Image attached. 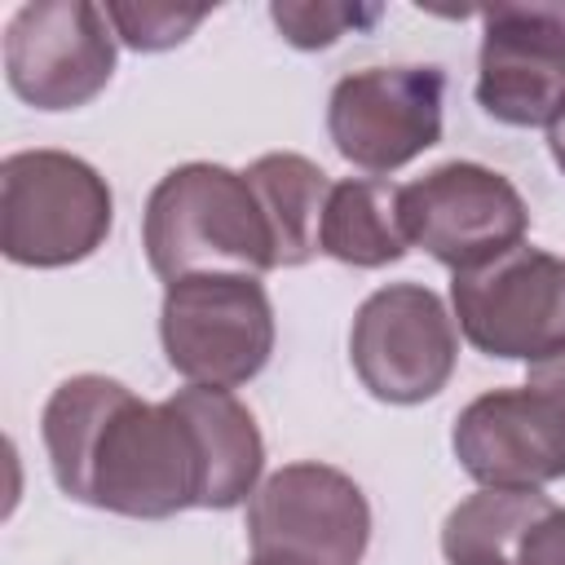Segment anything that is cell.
Here are the masks:
<instances>
[{"instance_id": "e0dca14e", "label": "cell", "mask_w": 565, "mask_h": 565, "mask_svg": "<svg viewBox=\"0 0 565 565\" xmlns=\"http://www.w3.org/2000/svg\"><path fill=\"white\" fill-rule=\"evenodd\" d=\"M269 18L274 26L282 31L287 44L296 49H327L335 44L344 31H358V26H371L380 18L375 4H331V0H309V4H269Z\"/></svg>"}, {"instance_id": "6da1fadb", "label": "cell", "mask_w": 565, "mask_h": 565, "mask_svg": "<svg viewBox=\"0 0 565 565\" xmlns=\"http://www.w3.org/2000/svg\"><path fill=\"white\" fill-rule=\"evenodd\" d=\"M44 450L66 499L159 521L207 503L199 433L177 397L141 402L119 380L71 375L44 402Z\"/></svg>"}, {"instance_id": "44dd1931", "label": "cell", "mask_w": 565, "mask_h": 565, "mask_svg": "<svg viewBox=\"0 0 565 565\" xmlns=\"http://www.w3.org/2000/svg\"><path fill=\"white\" fill-rule=\"evenodd\" d=\"M547 150H552L556 168L565 172V110H561V115H556V124L547 128Z\"/></svg>"}, {"instance_id": "7a4b0ae2", "label": "cell", "mask_w": 565, "mask_h": 565, "mask_svg": "<svg viewBox=\"0 0 565 565\" xmlns=\"http://www.w3.org/2000/svg\"><path fill=\"white\" fill-rule=\"evenodd\" d=\"M146 260L163 282L190 274L274 269V238L243 172L221 163H181L146 199Z\"/></svg>"}, {"instance_id": "4fadbf2b", "label": "cell", "mask_w": 565, "mask_h": 565, "mask_svg": "<svg viewBox=\"0 0 565 565\" xmlns=\"http://www.w3.org/2000/svg\"><path fill=\"white\" fill-rule=\"evenodd\" d=\"M172 397L190 415L199 446H203V463H207V503L203 508H216V512L238 508L256 490V477L265 463V441H260L252 411L230 388H207V384L177 388Z\"/></svg>"}, {"instance_id": "7402d4cb", "label": "cell", "mask_w": 565, "mask_h": 565, "mask_svg": "<svg viewBox=\"0 0 565 565\" xmlns=\"http://www.w3.org/2000/svg\"><path fill=\"white\" fill-rule=\"evenodd\" d=\"M252 565H269V561H252Z\"/></svg>"}, {"instance_id": "8fae6325", "label": "cell", "mask_w": 565, "mask_h": 565, "mask_svg": "<svg viewBox=\"0 0 565 565\" xmlns=\"http://www.w3.org/2000/svg\"><path fill=\"white\" fill-rule=\"evenodd\" d=\"M437 66H366L344 75L327 102L331 146L366 172H393L441 141Z\"/></svg>"}, {"instance_id": "8992f818", "label": "cell", "mask_w": 565, "mask_h": 565, "mask_svg": "<svg viewBox=\"0 0 565 565\" xmlns=\"http://www.w3.org/2000/svg\"><path fill=\"white\" fill-rule=\"evenodd\" d=\"M459 331L490 358L543 362L565 353V260L516 243L512 252L459 269L450 282Z\"/></svg>"}, {"instance_id": "9c48e42d", "label": "cell", "mask_w": 565, "mask_h": 565, "mask_svg": "<svg viewBox=\"0 0 565 565\" xmlns=\"http://www.w3.org/2000/svg\"><path fill=\"white\" fill-rule=\"evenodd\" d=\"M402 216L411 247H424L450 274L512 252L530 230L516 185L503 172L463 159L402 185Z\"/></svg>"}, {"instance_id": "277c9868", "label": "cell", "mask_w": 565, "mask_h": 565, "mask_svg": "<svg viewBox=\"0 0 565 565\" xmlns=\"http://www.w3.org/2000/svg\"><path fill=\"white\" fill-rule=\"evenodd\" d=\"M159 340L190 384L234 388L274 353V305L252 274H190L163 291Z\"/></svg>"}, {"instance_id": "5bb4252c", "label": "cell", "mask_w": 565, "mask_h": 565, "mask_svg": "<svg viewBox=\"0 0 565 565\" xmlns=\"http://www.w3.org/2000/svg\"><path fill=\"white\" fill-rule=\"evenodd\" d=\"M318 247L358 269H380L406 256V216H402V185L384 177H349L331 185Z\"/></svg>"}, {"instance_id": "ba28073f", "label": "cell", "mask_w": 565, "mask_h": 565, "mask_svg": "<svg viewBox=\"0 0 565 565\" xmlns=\"http://www.w3.org/2000/svg\"><path fill=\"white\" fill-rule=\"evenodd\" d=\"M9 88L35 110H75L115 75V26L88 0H31L4 26Z\"/></svg>"}, {"instance_id": "3957f363", "label": "cell", "mask_w": 565, "mask_h": 565, "mask_svg": "<svg viewBox=\"0 0 565 565\" xmlns=\"http://www.w3.org/2000/svg\"><path fill=\"white\" fill-rule=\"evenodd\" d=\"M115 221L106 177L66 150H18L0 163V247L13 265L57 269L93 256Z\"/></svg>"}, {"instance_id": "d6986e66", "label": "cell", "mask_w": 565, "mask_h": 565, "mask_svg": "<svg viewBox=\"0 0 565 565\" xmlns=\"http://www.w3.org/2000/svg\"><path fill=\"white\" fill-rule=\"evenodd\" d=\"M508 565H565V508L547 499L521 530Z\"/></svg>"}, {"instance_id": "9a60e30c", "label": "cell", "mask_w": 565, "mask_h": 565, "mask_svg": "<svg viewBox=\"0 0 565 565\" xmlns=\"http://www.w3.org/2000/svg\"><path fill=\"white\" fill-rule=\"evenodd\" d=\"M243 177H247V185L265 212V225L274 238V269L278 265H305L313 252H322L318 234H322L331 181L313 159L278 150V154H260Z\"/></svg>"}, {"instance_id": "2e32d148", "label": "cell", "mask_w": 565, "mask_h": 565, "mask_svg": "<svg viewBox=\"0 0 565 565\" xmlns=\"http://www.w3.org/2000/svg\"><path fill=\"white\" fill-rule=\"evenodd\" d=\"M547 503L539 490H490L481 486L450 508L441 525V556L450 565H508L521 530Z\"/></svg>"}, {"instance_id": "30bf717a", "label": "cell", "mask_w": 565, "mask_h": 565, "mask_svg": "<svg viewBox=\"0 0 565 565\" xmlns=\"http://www.w3.org/2000/svg\"><path fill=\"white\" fill-rule=\"evenodd\" d=\"M477 102L512 128H552L565 110V0L486 4Z\"/></svg>"}, {"instance_id": "7c38bea8", "label": "cell", "mask_w": 565, "mask_h": 565, "mask_svg": "<svg viewBox=\"0 0 565 565\" xmlns=\"http://www.w3.org/2000/svg\"><path fill=\"white\" fill-rule=\"evenodd\" d=\"M450 450L490 490H539L565 477V406L530 384L490 388L459 411Z\"/></svg>"}, {"instance_id": "ffe728a7", "label": "cell", "mask_w": 565, "mask_h": 565, "mask_svg": "<svg viewBox=\"0 0 565 565\" xmlns=\"http://www.w3.org/2000/svg\"><path fill=\"white\" fill-rule=\"evenodd\" d=\"M530 388H539V393H547V397H556L561 406H565V353H556V358H543V362H534L530 366V380H525Z\"/></svg>"}, {"instance_id": "52a82bcc", "label": "cell", "mask_w": 565, "mask_h": 565, "mask_svg": "<svg viewBox=\"0 0 565 565\" xmlns=\"http://www.w3.org/2000/svg\"><path fill=\"white\" fill-rule=\"evenodd\" d=\"M349 358L371 397L415 406L446 388L459 335L437 291L419 282H388L362 300L349 331Z\"/></svg>"}, {"instance_id": "ac0fdd59", "label": "cell", "mask_w": 565, "mask_h": 565, "mask_svg": "<svg viewBox=\"0 0 565 565\" xmlns=\"http://www.w3.org/2000/svg\"><path fill=\"white\" fill-rule=\"evenodd\" d=\"M207 13H212L207 4H194V9H181V4H106L115 35L141 53H159V49L181 44Z\"/></svg>"}, {"instance_id": "5b68a950", "label": "cell", "mask_w": 565, "mask_h": 565, "mask_svg": "<svg viewBox=\"0 0 565 565\" xmlns=\"http://www.w3.org/2000/svg\"><path fill=\"white\" fill-rule=\"evenodd\" d=\"M252 561L269 565H362L371 508L353 477L331 463H287L247 503Z\"/></svg>"}]
</instances>
